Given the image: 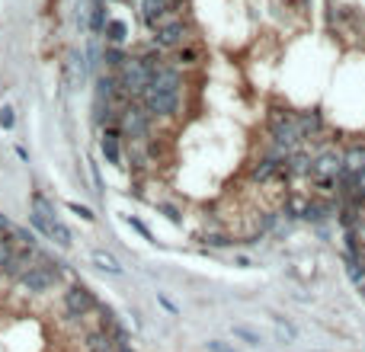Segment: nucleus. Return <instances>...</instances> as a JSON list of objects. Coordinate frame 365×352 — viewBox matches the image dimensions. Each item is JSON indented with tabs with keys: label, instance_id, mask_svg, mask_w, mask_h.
Masks as SVG:
<instances>
[{
	"label": "nucleus",
	"instance_id": "5",
	"mask_svg": "<svg viewBox=\"0 0 365 352\" xmlns=\"http://www.w3.org/2000/svg\"><path fill=\"white\" fill-rule=\"evenodd\" d=\"M154 45H157L160 51H176L183 48V45H189V26L183 23V19H176V23L164 26V29L154 32Z\"/></svg>",
	"mask_w": 365,
	"mask_h": 352
},
{
	"label": "nucleus",
	"instance_id": "27",
	"mask_svg": "<svg viewBox=\"0 0 365 352\" xmlns=\"http://www.w3.org/2000/svg\"><path fill=\"white\" fill-rule=\"evenodd\" d=\"M160 211H164V215L170 218V221H179V211L173 208V205H160Z\"/></svg>",
	"mask_w": 365,
	"mask_h": 352
},
{
	"label": "nucleus",
	"instance_id": "8",
	"mask_svg": "<svg viewBox=\"0 0 365 352\" xmlns=\"http://www.w3.org/2000/svg\"><path fill=\"white\" fill-rule=\"evenodd\" d=\"M295 125H298L301 144H307V141H317L320 134H324V115L314 112V109H307V112L295 115Z\"/></svg>",
	"mask_w": 365,
	"mask_h": 352
},
{
	"label": "nucleus",
	"instance_id": "10",
	"mask_svg": "<svg viewBox=\"0 0 365 352\" xmlns=\"http://www.w3.org/2000/svg\"><path fill=\"white\" fill-rule=\"evenodd\" d=\"M80 349L83 352H115V343L106 330H87L80 339Z\"/></svg>",
	"mask_w": 365,
	"mask_h": 352
},
{
	"label": "nucleus",
	"instance_id": "22",
	"mask_svg": "<svg viewBox=\"0 0 365 352\" xmlns=\"http://www.w3.org/2000/svg\"><path fill=\"white\" fill-rule=\"evenodd\" d=\"M68 211H74V215L83 218V221H93V211H90L87 205H80V202H68Z\"/></svg>",
	"mask_w": 365,
	"mask_h": 352
},
{
	"label": "nucleus",
	"instance_id": "4",
	"mask_svg": "<svg viewBox=\"0 0 365 352\" xmlns=\"http://www.w3.org/2000/svg\"><path fill=\"white\" fill-rule=\"evenodd\" d=\"M64 304V314L68 317H87V314H93L96 307H100V301H96V294L90 292L87 285H80V282H74V285H68V292H64L61 298Z\"/></svg>",
	"mask_w": 365,
	"mask_h": 352
},
{
	"label": "nucleus",
	"instance_id": "12",
	"mask_svg": "<svg viewBox=\"0 0 365 352\" xmlns=\"http://www.w3.org/2000/svg\"><path fill=\"white\" fill-rule=\"evenodd\" d=\"M170 61L176 64L179 70H186V68H199V64H202V51H199L196 45H183V48L173 51Z\"/></svg>",
	"mask_w": 365,
	"mask_h": 352
},
{
	"label": "nucleus",
	"instance_id": "19",
	"mask_svg": "<svg viewBox=\"0 0 365 352\" xmlns=\"http://www.w3.org/2000/svg\"><path fill=\"white\" fill-rule=\"evenodd\" d=\"M231 333H234L237 339H243L247 346H263V336L256 330H250V326H243V324H234L231 326Z\"/></svg>",
	"mask_w": 365,
	"mask_h": 352
},
{
	"label": "nucleus",
	"instance_id": "3",
	"mask_svg": "<svg viewBox=\"0 0 365 352\" xmlns=\"http://www.w3.org/2000/svg\"><path fill=\"white\" fill-rule=\"evenodd\" d=\"M138 102L151 112V119H176L183 112V96L164 93V90H154V87H147Z\"/></svg>",
	"mask_w": 365,
	"mask_h": 352
},
{
	"label": "nucleus",
	"instance_id": "15",
	"mask_svg": "<svg viewBox=\"0 0 365 352\" xmlns=\"http://www.w3.org/2000/svg\"><path fill=\"white\" fill-rule=\"evenodd\" d=\"M48 237H51V240H55L61 250H68L70 243H74V237H70V230L64 228L61 218H51V221H48Z\"/></svg>",
	"mask_w": 365,
	"mask_h": 352
},
{
	"label": "nucleus",
	"instance_id": "7",
	"mask_svg": "<svg viewBox=\"0 0 365 352\" xmlns=\"http://www.w3.org/2000/svg\"><path fill=\"white\" fill-rule=\"evenodd\" d=\"M179 6H183V0H141V23L154 32L160 19L170 10H179Z\"/></svg>",
	"mask_w": 365,
	"mask_h": 352
},
{
	"label": "nucleus",
	"instance_id": "17",
	"mask_svg": "<svg viewBox=\"0 0 365 352\" xmlns=\"http://www.w3.org/2000/svg\"><path fill=\"white\" fill-rule=\"evenodd\" d=\"M16 260H19L16 243H13L6 234H0V269H10Z\"/></svg>",
	"mask_w": 365,
	"mask_h": 352
},
{
	"label": "nucleus",
	"instance_id": "18",
	"mask_svg": "<svg viewBox=\"0 0 365 352\" xmlns=\"http://www.w3.org/2000/svg\"><path fill=\"white\" fill-rule=\"evenodd\" d=\"M102 32H106V42L115 45V48H122V42H125V36H128V29H125V23H122V19H109Z\"/></svg>",
	"mask_w": 365,
	"mask_h": 352
},
{
	"label": "nucleus",
	"instance_id": "23",
	"mask_svg": "<svg viewBox=\"0 0 365 352\" xmlns=\"http://www.w3.org/2000/svg\"><path fill=\"white\" fill-rule=\"evenodd\" d=\"M205 243H208V247H231V237H224V234H205Z\"/></svg>",
	"mask_w": 365,
	"mask_h": 352
},
{
	"label": "nucleus",
	"instance_id": "16",
	"mask_svg": "<svg viewBox=\"0 0 365 352\" xmlns=\"http://www.w3.org/2000/svg\"><path fill=\"white\" fill-rule=\"evenodd\" d=\"M128 61V55L122 48H115V45H106V51H102V64H106L109 74H119L122 64Z\"/></svg>",
	"mask_w": 365,
	"mask_h": 352
},
{
	"label": "nucleus",
	"instance_id": "14",
	"mask_svg": "<svg viewBox=\"0 0 365 352\" xmlns=\"http://www.w3.org/2000/svg\"><path fill=\"white\" fill-rule=\"evenodd\" d=\"M307 202H311V198H305V196H285V198H282V211H279V215H285V218H305Z\"/></svg>",
	"mask_w": 365,
	"mask_h": 352
},
{
	"label": "nucleus",
	"instance_id": "21",
	"mask_svg": "<svg viewBox=\"0 0 365 352\" xmlns=\"http://www.w3.org/2000/svg\"><path fill=\"white\" fill-rule=\"evenodd\" d=\"M13 125H16V115H13V106H0V128H4V132H10Z\"/></svg>",
	"mask_w": 365,
	"mask_h": 352
},
{
	"label": "nucleus",
	"instance_id": "26",
	"mask_svg": "<svg viewBox=\"0 0 365 352\" xmlns=\"http://www.w3.org/2000/svg\"><path fill=\"white\" fill-rule=\"evenodd\" d=\"M208 352H234V349H231V346H224L221 339H211V343H208Z\"/></svg>",
	"mask_w": 365,
	"mask_h": 352
},
{
	"label": "nucleus",
	"instance_id": "28",
	"mask_svg": "<svg viewBox=\"0 0 365 352\" xmlns=\"http://www.w3.org/2000/svg\"><path fill=\"white\" fill-rule=\"evenodd\" d=\"M234 266H240V269H250V266H253V262H250L247 256H237V260H234Z\"/></svg>",
	"mask_w": 365,
	"mask_h": 352
},
{
	"label": "nucleus",
	"instance_id": "11",
	"mask_svg": "<svg viewBox=\"0 0 365 352\" xmlns=\"http://www.w3.org/2000/svg\"><path fill=\"white\" fill-rule=\"evenodd\" d=\"M288 173H292V176H311L314 173V157L305 151V144L288 154Z\"/></svg>",
	"mask_w": 365,
	"mask_h": 352
},
{
	"label": "nucleus",
	"instance_id": "25",
	"mask_svg": "<svg viewBox=\"0 0 365 352\" xmlns=\"http://www.w3.org/2000/svg\"><path fill=\"white\" fill-rule=\"evenodd\" d=\"M128 224H132V228H134V230H138V234H141V237H144V240H151V230H147V228H144V224H141V221H138V218H128Z\"/></svg>",
	"mask_w": 365,
	"mask_h": 352
},
{
	"label": "nucleus",
	"instance_id": "13",
	"mask_svg": "<svg viewBox=\"0 0 365 352\" xmlns=\"http://www.w3.org/2000/svg\"><path fill=\"white\" fill-rule=\"evenodd\" d=\"M90 260H93L96 266H100L102 272H109V275H122V272H125V269H122V262L115 260L112 253H106V250H93V253H90Z\"/></svg>",
	"mask_w": 365,
	"mask_h": 352
},
{
	"label": "nucleus",
	"instance_id": "2",
	"mask_svg": "<svg viewBox=\"0 0 365 352\" xmlns=\"http://www.w3.org/2000/svg\"><path fill=\"white\" fill-rule=\"evenodd\" d=\"M119 128H122V138L125 141H147L151 138V128H154V119L141 102H128L122 109V119H119Z\"/></svg>",
	"mask_w": 365,
	"mask_h": 352
},
{
	"label": "nucleus",
	"instance_id": "9",
	"mask_svg": "<svg viewBox=\"0 0 365 352\" xmlns=\"http://www.w3.org/2000/svg\"><path fill=\"white\" fill-rule=\"evenodd\" d=\"M343 170L349 176H359L365 170V141H349V147L343 151Z\"/></svg>",
	"mask_w": 365,
	"mask_h": 352
},
{
	"label": "nucleus",
	"instance_id": "20",
	"mask_svg": "<svg viewBox=\"0 0 365 352\" xmlns=\"http://www.w3.org/2000/svg\"><path fill=\"white\" fill-rule=\"evenodd\" d=\"M273 324H275V333H279L285 343H295V339H298V330H295L285 317H273Z\"/></svg>",
	"mask_w": 365,
	"mask_h": 352
},
{
	"label": "nucleus",
	"instance_id": "6",
	"mask_svg": "<svg viewBox=\"0 0 365 352\" xmlns=\"http://www.w3.org/2000/svg\"><path fill=\"white\" fill-rule=\"evenodd\" d=\"M343 173V154H337L333 147L314 154V173L311 179H337Z\"/></svg>",
	"mask_w": 365,
	"mask_h": 352
},
{
	"label": "nucleus",
	"instance_id": "1",
	"mask_svg": "<svg viewBox=\"0 0 365 352\" xmlns=\"http://www.w3.org/2000/svg\"><path fill=\"white\" fill-rule=\"evenodd\" d=\"M266 128H269V141H273L275 151L292 154L301 147V134H298V125H295V115L285 112V109H273V112L266 115Z\"/></svg>",
	"mask_w": 365,
	"mask_h": 352
},
{
	"label": "nucleus",
	"instance_id": "24",
	"mask_svg": "<svg viewBox=\"0 0 365 352\" xmlns=\"http://www.w3.org/2000/svg\"><path fill=\"white\" fill-rule=\"evenodd\" d=\"M157 304H160V307H164V311H166V314H173V317H179V307H176V304H173V301H170V298H166V294H157Z\"/></svg>",
	"mask_w": 365,
	"mask_h": 352
}]
</instances>
